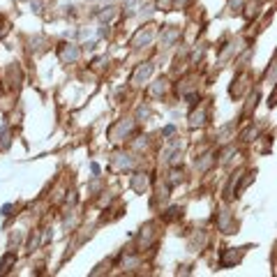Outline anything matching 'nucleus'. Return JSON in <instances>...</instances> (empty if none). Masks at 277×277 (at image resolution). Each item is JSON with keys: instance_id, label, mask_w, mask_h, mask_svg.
<instances>
[{"instance_id": "f257e3e1", "label": "nucleus", "mask_w": 277, "mask_h": 277, "mask_svg": "<svg viewBox=\"0 0 277 277\" xmlns=\"http://www.w3.org/2000/svg\"><path fill=\"white\" fill-rule=\"evenodd\" d=\"M134 122L136 118H122L118 125L111 127V141H125L127 136L132 134V130H134Z\"/></svg>"}, {"instance_id": "f03ea898", "label": "nucleus", "mask_w": 277, "mask_h": 277, "mask_svg": "<svg viewBox=\"0 0 277 277\" xmlns=\"http://www.w3.org/2000/svg\"><path fill=\"white\" fill-rule=\"evenodd\" d=\"M152 35H155V30H152V25H143V28H139V30L132 35L130 40V46L132 49H143V46L150 44Z\"/></svg>"}, {"instance_id": "7ed1b4c3", "label": "nucleus", "mask_w": 277, "mask_h": 277, "mask_svg": "<svg viewBox=\"0 0 277 277\" xmlns=\"http://www.w3.org/2000/svg\"><path fill=\"white\" fill-rule=\"evenodd\" d=\"M152 72H155V65H152V63H141V65L132 72L130 83H132V86H141V83H146V81L150 79Z\"/></svg>"}, {"instance_id": "20e7f679", "label": "nucleus", "mask_w": 277, "mask_h": 277, "mask_svg": "<svg viewBox=\"0 0 277 277\" xmlns=\"http://www.w3.org/2000/svg\"><path fill=\"white\" fill-rule=\"evenodd\" d=\"M242 257H245V250H240V247H231V250H227V252L222 254L220 266L222 268H233V266H238V263L242 261Z\"/></svg>"}, {"instance_id": "39448f33", "label": "nucleus", "mask_w": 277, "mask_h": 277, "mask_svg": "<svg viewBox=\"0 0 277 277\" xmlns=\"http://www.w3.org/2000/svg\"><path fill=\"white\" fill-rule=\"evenodd\" d=\"M217 227L222 229V233H233L236 231V220H233L231 210H220V215H217Z\"/></svg>"}, {"instance_id": "423d86ee", "label": "nucleus", "mask_w": 277, "mask_h": 277, "mask_svg": "<svg viewBox=\"0 0 277 277\" xmlns=\"http://www.w3.org/2000/svg\"><path fill=\"white\" fill-rule=\"evenodd\" d=\"M79 53L81 49L76 44H60V49H58V55H60V60L65 65H72L74 60H79Z\"/></svg>"}, {"instance_id": "0eeeda50", "label": "nucleus", "mask_w": 277, "mask_h": 277, "mask_svg": "<svg viewBox=\"0 0 277 277\" xmlns=\"http://www.w3.org/2000/svg\"><path fill=\"white\" fill-rule=\"evenodd\" d=\"M130 185L136 194H143V192L148 190V185H150V176H148V173H134V176L130 178Z\"/></svg>"}, {"instance_id": "6e6552de", "label": "nucleus", "mask_w": 277, "mask_h": 277, "mask_svg": "<svg viewBox=\"0 0 277 277\" xmlns=\"http://www.w3.org/2000/svg\"><path fill=\"white\" fill-rule=\"evenodd\" d=\"M111 164L116 166V169H132V166H134V155H130V152H118V155H113Z\"/></svg>"}, {"instance_id": "1a4fd4ad", "label": "nucleus", "mask_w": 277, "mask_h": 277, "mask_svg": "<svg viewBox=\"0 0 277 277\" xmlns=\"http://www.w3.org/2000/svg\"><path fill=\"white\" fill-rule=\"evenodd\" d=\"M178 28H169V30H164V35H162V44L164 46H171V44H176V40H178Z\"/></svg>"}, {"instance_id": "9d476101", "label": "nucleus", "mask_w": 277, "mask_h": 277, "mask_svg": "<svg viewBox=\"0 0 277 277\" xmlns=\"http://www.w3.org/2000/svg\"><path fill=\"white\" fill-rule=\"evenodd\" d=\"M201 125H206V111H194L190 116V127H201Z\"/></svg>"}, {"instance_id": "9b49d317", "label": "nucleus", "mask_w": 277, "mask_h": 277, "mask_svg": "<svg viewBox=\"0 0 277 277\" xmlns=\"http://www.w3.org/2000/svg\"><path fill=\"white\" fill-rule=\"evenodd\" d=\"M116 12H118V7H113V5H109V7H104L102 12H97V21H102V23H106V21H111L113 16H116Z\"/></svg>"}, {"instance_id": "f8f14e48", "label": "nucleus", "mask_w": 277, "mask_h": 277, "mask_svg": "<svg viewBox=\"0 0 277 277\" xmlns=\"http://www.w3.org/2000/svg\"><path fill=\"white\" fill-rule=\"evenodd\" d=\"M166 86H169V83H166V79H160V81H157V83H155V88H152V90H150V95H152V97H160L162 93L166 90Z\"/></svg>"}, {"instance_id": "ddd939ff", "label": "nucleus", "mask_w": 277, "mask_h": 277, "mask_svg": "<svg viewBox=\"0 0 277 277\" xmlns=\"http://www.w3.org/2000/svg\"><path fill=\"white\" fill-rule=\"evenodd\" d=\"M10 146V130H0V148H7Z\"/></svg>"}, {"instance_id": "4468645a", "label": "nucleus", "mask_w": 277, "mask_h": 277, "mask_svg": "<svg viewBox=\"0 0 277 277\" xmlns=\"http://www.w3.org/2000/svg\"><path fill=\"white\" fill-rule=\"evenodd\" d=\"M178 182H182V171H180V169L171 171V185H178Z\"/></svg>"}, {"instance_id": "2eb2a0df", "label": "nucleus", "mask_w": 277, "mask_h": 277, "mask_svg": "<svg viewBox=\"0 0 277 277\" xmlns=\"http://www.w3.org/2000/svg\"><path fill=\"white\" fill-rule=\"evenodd\" d=\"M148 113H150V109H148L146 104H143V106H139V111H136V120H141V118H146Z\"/></svg>"}, {"instance_id": "dca6fc26", "label": "nucleus", "mask_w": 277, "mask_h": 277, "mask_svg": "<svg viewBox=\"0 0 277 277\" xmlns=\"http://www.w3.org/2000/svg\"><path fill=\"white\" fill-rule=\"evenodd\" d=\"M242 7V0H229V10H233V12H238Z\"/></svg>"}, {"instance_id": "f3484780", "label": "nucleus", "mask_w": 277, "mask_h": 277, "mask_svg": "<svg viewBox=\"0 0 277 277\" xmlns=\"http://www.w3.org/2000/svg\"><path fill=\"white\" fill-rule=\"evenodd\" d=\"M155 7H160V10H169V7H171V0H157Z\"/></svg>"}, {"instance_id": "a211bd4d", "label": "nucleus", "mask_w": 277, "mask_h": 277, "mask_svg": "<svg viewBox=\"0 0 277 277\" xmlns=\"http://www.w3.org/2000/svg\"><path fill=\"white\" fill-rule=\"evenodd\" d=\"M136 7V0H125V10H127V14H130L132 10Z\"/></svg>"}, {"instance_id": "6ab92c4d", "label": "nucleus", "mask_w": 277, "mask_h": 277, "mask_svg": "<svg viewBox=\"0 0 277 277\" xmlns=\"http://www.w3.org/2000/svg\"><path fill=\"white\" fill-rule=\"evenodd\" d=\"M173 132H176V127H173V125H166L164 130H162V134H164V136H171Z\"/></svg>"}, {"instance_id": "aec40b11", "label": "nucleus", "mask_w": 277, "mask_h": 277, "mask_svg": "<svg viewBox=\"0 0 277 277\" xmlns=\"http://www.w3.org/2000/svg\"><path fill=\"white\" fill-rule=\"evenodd\" d=\"M185 3H190V0H176V10H180V7L185 5Z\"/></svg>"}]
</instances>
